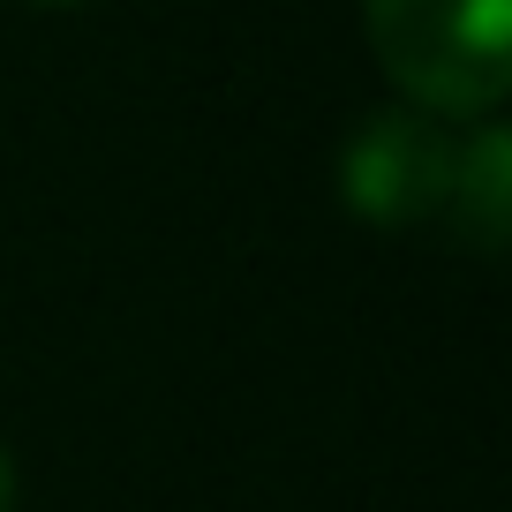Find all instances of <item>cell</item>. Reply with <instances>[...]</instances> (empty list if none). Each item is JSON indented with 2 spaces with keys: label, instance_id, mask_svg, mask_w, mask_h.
Listing matches in <instances>:
<instances>
[{
  "label": "cell",
  "instance_id": "3",
  "mask_svg": "<svg viewBox=\"0 0 512 512\" xmlns=\"http://www.w3.org/2000/svg\"><path fill=\"white\" fill-rule=\"evenodd\" d=\"M452 219L475 249H505L512 241V136L497 121H482L460 144V166H452Z\"/></svg>",
  "mask_w": 512,
  "mask_h": 512
},
{
  "label": "cell",
  "instance_id": "5",
  "mask_svg": "<svg viewBox=\"0 0 512 512\" xmlns=\"http://www.w3.org/2000/svg\"><path fill=\"white\" fill-rule=\"evenodd\" d=\"M38 8H76V0H38Z\"/></svg>",
  "mask_w": 512,
  "mask_h": 512
},
{
  "label": "cell",
  "instance_id": "4",
  "mask_svg": "<svg viewBox=\"0 0 512 512\" xmlns=\"http://www.w3.org/2000/svg\"><path fill=\"white\" fill-rule=\"evenodd\" d=\"M0 512H16V460H8V445H0Z\"/></svg>",
  "mask_w": 512,
  "mask_h": 512
},
{
  "label": "cell",
  "instance_id": "1",
  "mask_svg": "<svg viewBox=\"0 0 512 512\" xmlns=\"http://www.w3.org/2000/svg\"><path fill=\"white\" fill-rule=\"evenodd\" d=\"M377 68L437 121H490L512 91V0H362Z\"/></svg>",
  "mask_w": 512,
  "mask_h": 512
},
{
  "label": "cell",
  "instance_id": "2",
  "mask_svg": "<svg viewBox=\"0 0 512 512\" xmlns=\"http://www.w3.org/2000/svg\"><path fill=\"white\" fill-rule=\"evenodd\" d=\"M460 136L422 106H377L339 151V189L369 226H430L452 204Z\"/></svg>",
  "mask_w": 512,
  "mask_h": 512
}]
</instances>
